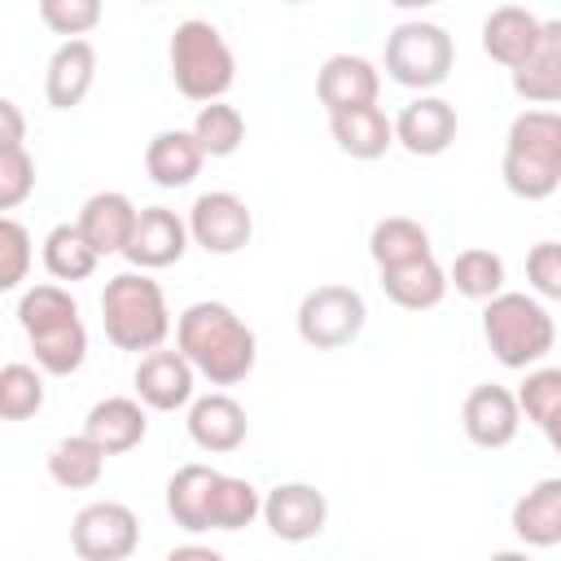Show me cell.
<instances>
[{
    "label": "cell",
    "instance_id": "6da1fadb",
    "mask_svg": "<svg viewBox=\"0 0 561 561\" xmlns=\"http://www.w3.org/2000/svg\"><path fill=\"white\" fill-rule=\"evenodd\" d=\"M175 346L193 359V368L210 381V386H237L254 373L259 359V342L254 329L215 298H202L193 307L180 311L175 320Z\"/></svg>",
    "mask_w": 561,
    "mask_h": 561
},
{
    "label": "cell",
    "instance_id": "7a4b0ae2",
    "mask_svg": "<svg viewBox=\"0 0 561 561\" xmlns=\"http://www.w3.org/2000/svg\"><path fill=\"white\" fill-rule=\"evenodd\" d=\"M18 324L31 337L35 364L48 377H70L88 359V329L79 320V302L61 285H31L18 298Z\"/></svg>",
    "mask_w": 561,
    "mask_h": 561
},
{
    "label": "cell",
    "instance_id": "3957f363",
    "mask_svg": "<svg viewBox=\"0 0 561 561\" xmlns=\"http://www.w3.org/2000/svg\"><path fill=\"white\" fill-rule=\"evenodd\" d=\"M500 175L513 197L543 202L561 188V110H522L508 123Z\"/></svg>",
    "mask_w": 561,
    "mask_h": 561
},
{
    "label": "cell",
    "instance_id": "277c9868",
    "mask_svg": "<svg viewBox=\"0 0 561 561\" xmlns=\"http://www.w3.org/2000/svg\"><path fill=\"white\" fill-rule=\"evenodd\" d=\"M101 324L118 351H158L171 333L167 294L149 272H118L101 289Z\"/></svg>",
    "mask_w": 561,
    "mask_h": 561
},
{
    "label": "cell",
    "instance_id": "5b68a950",
    "mask_svg": "<svg viewBox=\"0 0 561 561\" xmlns=\"http://www.w3.org/2000/svg\"><path fill=\"white\" fill-rule=\"evenodd\" d=\"M482 337L504 368H535L552 351L557 324L539 298L517 294V289H500L482 307Z\"/></svg>",
    "mask_w": 561,
    "mask_h": 561
},
{
    "label": "cell",
    "instance_id": "8992f818",
    "mask_svg": "<svg viewBox=\"0 0 561 561\" xmlns=\"http://www.w3.org/2000/svg\"><path fill=\"white\" fill-rule=\"evenodd\" d=\"M171 79L180 88V96L206 105V101H224V92L237 79V57L228 48V39L219 35L215 22L206 18H188L171 31Z\"/></svg>",
    "mask_w": 561,
    "mask_h": 561
},
{
    "label": "cell",
    "instance_id": "52a82bcc",
    "mask_svg": "<svg viewBox=\"0 0 561 561\" xmlns=\"http://www.w3.org/2000/svg\"><path fill=\"white\" fill-rule=\"evenodd\" d=\"M451 61H456V44L438 22L412 18L386 35V75L399 88L430 92L451 75Z\"/></svg>",
    "mask_w": 561,
    "mask_h": 561
},
{
    "label": "cell",
    "instance_id": "ba28073f",
    "mask_svg": "<svg viewBox=\"0 0 561 561\" xmlns=\"http://www.w3.org/2000/svg\"><path fill=\"white\" fill-rule=\"evenodd\" d=\"M298 337L316 351H342L351 346L364 324H368V307L364 294L351 285H316L302 294L298 302Z\"/></svg>",
    "mask_w": 561,
    "mask_h": 561
},
{
    "label": "cell",
    "instance_id": "9c48e42d",
    "mask_svg": "<svg viewBox=\"0 0 561 561\" xmlns=\"http://www.w3.org/2000/svg\"><path fill=\"white\" fill-rule=\"evenodd\" d=\"M136 543H140V522L118 500L83 504L70 522V548L83 561H123L136 552Z\"/></svg>",
    "mask_w": 561,
    "mask_h": 561
},
{
    "label": "cell",
    "instance_id": "30bf717a",
    "mask_svg": "<svg viewBox=\"0 0 561 561\" xmlns=\"http://www.w3.org/2000/svg\"><path fill=\"white\" fill-rule=\"evenodd\" d=\"M188 232L206 254H237L254 237V215L237 193L210 188L188 206Z\"/></svg>",
    "mask_w": 561,
    "mask_h": 561
},
{
    "label": "cell",
    "instance_id": "8fae6325",
    "mask_svg": "<svg viewBox=\"0 0 561 561\" xmlns=\"http://www.w3.org/2000/svg\"><path fill=\"white\" fill-rule=\"evenodd\" d=\"M193 381H197V368L193 359L175 346V351H145L136 373H131V386H136V399L153 412H175V408H188L193 403Z\"/></svg>",
    "mask_w": 561,
    "mask_h": 561
},
{
    "label": "cell",
    "instance_id": "7c38bea8",
    "mask_svg": "<svg viewBox=\"0 0 561 561\" xmlns=\"http://www.w3.org/2000/svg\"><path fill=\"white\" fill-rule=\"evenodd\" d=\"M263 522L285 543H307L329 522V500L311 482H276L263 495Z\"/></svg>",
    "mask_w": 561,
    "mask_h": 561
},
{
    "label": "cell",
    "instance_id": "4fadbf2b",
    "mask_svg": "<svg viewBox=\"0 0 561 561\" xmlns=\"http://www.w3.org/2000/svg\"><path fill=\"white\" fill-rule=\"evenodd\" d=\"M460 425H465V438L482 451H500L517 438L522 430V403L513 390L486 381V386H473L465 408H460Z\"/></svg>",
    "mask_w": 561,
    "mask_h": 561
},
{
    "label": "cell",
    "instance_id": "5bb4252c",
    "mask_svg": "<svg viewBox=\"0 0 561 561\" xmlns=\"http://www.w3.org/2000/svg\"><path fill=\"white\" fill-rule=\"evenodd\" d=\"M188 241H193L188 219H180V215L167 210V206H145V210L136 215V232H131L123 259H127L131 267H140V272H158V267L180 263L184 250H188Z\"/></svg>",
    "mask_w": 561,
    "mask_h": 561
},
{
    "label": "cell",
    "instance_id": "9a60e30c",
    "mask_svg": "<svg viewBox=\"0 0 561 561\" xmlns=\"http://www.w3.org/2000/svg\"><path fill=\"white\" fill-rule=\"evenodd\" d=\"M456 127H460V118H456L451 101L421 92L416 101H408L399 110V118H394V145H403L412 158H438V153L451 149Z\"/></svg>",
    "mask_w": 561,
    "mask_h": 561
},
{
    "label": "cell",
    "instance_id": "2e32d148",
    "mask_svg": "<svg viewBox=\"0 0 561 561\" xmlns=\"http://www.w3.org/2000/svg\"><path fill=\"white\" fill-rule=\"evenodd\" d=\"M377 92H381V75L359 53H333L316 70V96L329 114L355 110V105H377Z\"/></svg>",
    "mask_w": 561,
    "mask_h": 561
},
{
    "label": "cell",
    "instance_id": "e0dca14e",
    "mask_svg": "<svg viewBox=\"0 0 561 561\" xmlns=\"http://www.w3.org/2000/svg\"><path fill=\"white\" fill-rule=\"evenodd\" d=\"M245 430H250L245 408L224 390H210V394L188 403V438L210 456L237 451L245 443Z\"/></svg>",
    "mask_w": 561,
    "mask_h": 561
},
{
    "label": "cell",
    "instance_id": "ac0fdd59",
    "mask_svg": "<svg viewBox=\"0 0 561 561\" xmlns=\"http://www.w3.org/2000/svg\"><path fill=\"white\" fill-rule=\"evenodd\" d=\"M83 434H88L105 456H123V451L140 447L145 434H149L145 403H140V399H127V394H110V399H101V403L88 408Z\"/></svg>",
    "mask_w": 561,
    "mask_h": 561
},
{
    "label": "cell",
    "instance_id": "d6986e66",
    "mask_svg": "<svg viewBox=\"0 0 561 561\" xmlns=\"http://www.w3.org/2000/svg\"><path fill=\"white\" fill-rule=\"evenodd\" d=\"M513 92L526 105H557L561 101V18L539 26V39L522 66H513Z\"/></svg>",
    "mask_w": 561,
    "mask_h": 561
},
{
    "label": "cell",
    "instance_id": "ffe728a7",
    "mask_svg": "<svg viewBox=\"0 0 561 561\" xmlns=\"http://www.w3.org/2000/svg\"><path fill=\"white\" fill-rule=\"evenodd\" d=\"M136 202L127 197V193H118V188H105V193H92L83 206H79V228H83V237L92 241V250L105 259V254H123L127 250V241H131V232H136Z\"/></svg>",
    "mask_w": 561,
    "mask_h": 561
},
{
    "label": "cell",
    "instance_id": "44dd1931",
    "mask_svg": "<svg viewBox=\"0 0 561 561\" xmlns=\"http://www.w3.org/2000/svg\"><path fill=\"white\" fill-rule=\"evenodd\" d=\"M96 79V48L88 39H61L44 70V96L53 110H75L92 92Z\"/></svg>",
    "mask_w": 561,
    "mask_h": 561
},
{
    "label": "cell",
    "instance_id": "7402d4cb",
    "mask_svg": "<svg viewBox=\"0 0 561 561\" xmlns=\"http://www.w3.org/2000/svg\"><path fill=\"white\" fill-rule=\"evenodd\" d=\"M539 26H543V18H535L530 9H522V4H500V9H491L486 22H482V53H486L495 66L513 70V66H522V61L530 57V48H535V39H539Z\"/></svg>",
    "mask_w": 561,
    "mask_h": 561
},
{
    "label": "cell",
    "instance_id": "603a6c76",
    "mask_svg": "<svg viewBox=\"0 0 561 561\" xmlns=\"http://www.w3.org/2000/svg\"><path fill=\"white\" fill-rule=\"evenodd\" d=\"M215 486H219V469L210 465H180L167 482V513L180 530L202 535L210 530V504H215Z\"/></svg>",
    "mask_w": 561,
    "mask_h": 561
},
{
    "label": "cell",
    "instance_id": "cb8c5ba5",
    "mask_svg": "<svg viewBox=\"0 0 561 561\" xmlns=\"http://www.w3.org/2000/svg\"><path fill=\"white\" fill-rule=\"evenodd\" d=\"M377 272H381V294L394 307H403V311H430V307H438L443 294H447V285H451L434 254L408 259V263H394V267H377Z\"/></svg>",
    "mask_w": 561,
    "mask_h": 561
},
{
    "label": "cell",
    "instance_id": "d4e9b609",
    "mask_svg": "<svg viewBox=\"0 0 561 561\" xmlns=\"http://www.w3.org/2000/svg\"><path fill=\"white\" fill-rule=\"evenodd\" d=\"M206 162V149L197 145L193 131H180V127H167L158 131L149 145H145V171L158 188H184L197 180Z\"/></svg>",
    "mask_w": 561,
    "mask_h": 561
},
{
    "label": "cell",
    "instance_id": "484cf974",
    "mask_svg": "<svg viewBox=\"0 0 561 561\" xmlns=\"http://www.w3.org/2000/svg\"><path fill=\"white\" fill-rule=\"evenodd\" d=\"M508 526L526 548H557L561 543V478H539L513 504Z\"/></svg>",
    "mask_w": 561,
    "mask_h": 561
},
{
    "label": "cell",
    "instance_id": "4316f807",
    "mask_svg": "<svg viewBox=\"0 0 561 561\" xmlns=\"http://www.w3.org/2000/svg\"><path fill=\"white\" fill-rule=\"evenodd\" d=\"M329 131H333L337 149L359 158V162H373L394 145V118H386L381 105L337 110V114H329Z\"/></svg>",
    "mask_w": 561,
    "mask_h": 561
},
{
    "label": "cell",
    "instance_id": "83f0119b",
    "mask_svg": "<svg viewBox=\"0 0 561 561\" xmlns=\"http://www.w3.org/2000/svg\"><path fill=\"white\" fill-rule=\"evenodd\" d=\"M105 473V451L88 438V434H70L61 443H53L48 451V478L66 491H88L96 486Z\"/></svg>",
    "mask_w": 561,
    "mask_h": 561
},
{
    "label": "cell",
    "instance_id": "f1b7e54d",
    "mask_svg": "<svg viewBox=\"0 0 561 561\" xmlns=\"http://www.w3.org/2000/svg\"><path fill=\"white\" fill-rule=\"evenodd\" d=\"M368 254H373L377 267H394V263L434 254V245H430V232H425L416 219H408V215H386V219H377L373 232H368Z\"/></svg>",
    "mask_w": 561,
    "mask_h": 561
},
{
    "label": "cell",
    "instance_id": "f546056e",
    "mask_svg": "<svg viewBox=\"0 0 561 561\" xmlns=\"http://www.w3.org/2000/svg\"><path fill=\"white\" fill-rule=\"evenodd\" d=\"M96 250H92V241L83 237V228L79 224H57L48 237H44V267H48V276H57V280H88L92 272H96Z\"/></svg>",
    "mask_w": 561,
    "mask_h": 561
},
{
    "label": "cell",
    "instance_id": "4dcf8cb0",
    "mask_svg": "<svg viewBox=\"0 0 561 561\" xmlns=\"http://www.w3.org/2000/svg\"><path fill=\"white\" fill-rule=\"evenodd\" d=\"M447 280L456 285L460 298H469V302H486V298H495V294L504 289V259H500L495 250L469 245V250H460V254L451 259Z\"/></svg>",
    "mask_w": 561,
    "mask_h": 561
},
{
    "label": "cell",
    "instance_id": "1f68e13d",
    "mask_svg": "<svg viewBox=\"0 0 561 561\" xmlns=\"http://www.w3.org/2000/svg\"><path fill=\"white\" fill-rule=\"evenodd\" d=\"M188 131L197 136V145L206 149V158H232L241 149V140H245V118L228 101H206L197 110V118H193Z\"/></svg>",
    "mask_w": 561,
    "mask_h": 561
},
{
    "label": "cell",
    "instance_id": "d6a6232c",
    "mask_svg": "<svg viewBox=\"0 0 561 561\" xmlns=\"http://www.w3.org/2000/svg\"><path fill=\"white\" fill-rule=\"evenodd\" d=\"M44 408V368L9 359L0 368V416L4 421H26Z\"/></svg>",
    "mask_w": 561,
    "mask_h": 561
},
{
    "label": "cell",
    "instance_id": "836d02e7",
    "mask_svg": "<svg viewBox=\"0 0 561 561\" xmlns=\"http://www.w3.org/2000/svg\"><path fill=\"white\" fill-rule=\"evenodd\" d=\"M254 517H263V495L250 478H232V473H219V486H215V504H210V530H241L250 526Z\"/></svg>",
    "mask_w": 561,
    "mask_h": 561
},
{
    "label": "cell",
    "instance_id": "e575fe53",
    "mask_svg": "<svg viewBox=\"0 0 561 561\" xmlns=\"http://www.w3.org/2000/svg\"><path fill=\"white\" fill-rule=\"evenodd\" d=\"M517 403L539 430L561 421V368H530L517 390Z\"/></svg>",
    "mask_w": 561,
    "mask_h": 561
},
{
    "label": "cell",
    "instance_id": "d590c367",
    "mask_svg": "<svg viewBox=\"0 0 561 561\" xmlns=\"http://www.w3.org/2000/svg\"><path fill=\"white\" fill-rule=\"evenodd\" d=\"M101 13H105V0H39V22L66 39H83L88 31H96Z\"/></svg>",
    "mask_w": 561,
    "mask_h": 561
},
{
    "label": "cell",
    "instance_id": "8d00e7d4",
    "mask_svg": "<svg viewBox=\"0 0 561 561\" xmlns=\"http://www.w3.org/2000/svg\"><path fill=\"white\" fill-rule=\"evenodd\" d=\"M35 188V158L26 145H0V210H13Z\"/></svg>",
    "mask_w": 561,
    "mask_h": 561
},
{
    "label": "cell",
    "instance_id": "74e56055",
    "mask_svg": "<svg viewBox=\"0 0 561 561\" xmlns=\"http://www.w3.org/2000/svg\"><path fill=\"white\" fill-rule=\"evenodd\" d=\"M26 267H31V232L4 215L0 219V289H18L26 280Z\"/></svg>",
    "mask_w": 561,
    "mask_h": 561
},
{
    "label": "cell",
    "instance_id": "f35d334b",
    "mask_svg": "<svg viewBox=\"0 0 561 561\" xmlns=\"http://www.w3.org/2000/svg\"><path fill=\"white\" fill-rule=\"evenodd\" d=\"M526 280L539 298L561 302V241H539L526 254Z\"/></svg>",
    "mask_w": 561,
    "mask_h": 561
},
{
    "label": "cell",
    "instance_id": "ab89813d",
    "mask_svg": "<svg viewBox=\"0 0 561 561\" xmlns=\"http://www.w3.org/2000/svg\"><path fill=\"white\" fill-rule=\"evenodd\" d=\"M0 123H4L0 145H22V110L13 101H0Z\"/></svg>",
    "mask_w": 561,
    "mask_h": 561
},
{
    "label": "cell",
    "instance_id": "60d3db41",
    "mask_svg": "<svg viewBox=\"0 0 561 561\" xmlns=\"http://www.w3.org/2000/svg\"><path fill=\"white\" fill-rule=\"evenodd\" d=\"M184 557H202V561H215L219 552H215V548H171V561H184Z\"/></svg>",
    "mask_w": 561,
    "mask_h": 561
},
{
    "label": "cell",
    "instance_id": "b9f144b4",
    "mask_svg": "<svg viewBox=\"0 0 561 561\" xmlns=\"http://www.w3.org/2000/svg\"><path fill=\"white\" fill-rule=\"evenodd\" d=\"M394 9H408V13H421V9H430V4H438V0H390Z\"/></svg>",
    "mask_w": 561,
    "mask_h": 561
},
{
    "label": "cell",
    "instance_id": "7bdbcfd3",
    "mask_svg": "<svg viewBox=\"0 0 561 561\" xmlns=\"http://www.w3.org/2000/svg\"><path fill=\"white\" fill-rule=\"evenodd\" d=\"M543 434H548V443H552V451L561 456V421H552V425H548Z\"/></svg>",
    "mask_w": 561,
    "mask_h": 561
},
{
    "label": "cell",
    "instance_id": "ee69618b",
    "mask_svg": "<svg viewBox=\"0 0 561 561\" xmlns=\"http://www.w3.org/2000/svg\"><path fill=\"white\" fill-rule=\"evenodd\" d=\"M280 4H302V0H280Z\"/></svg>",
    "mask_w": 561,
    "mask_h": 561
},
{
    "label": "cell",
    "instance_id": "f6af8a7d",
    "mask_svg": "<svg viewBox=\"0 0 561 561\" xmlns=\"http://www.w3.org/2000/svg\"><path fill=\"white\" fill-rule=\"evenodd\" d=\"M140 4H149V0H140Z\"/></svg>",
    "mask_w": 561,
    "mask_h": 561
}]
</instances>
